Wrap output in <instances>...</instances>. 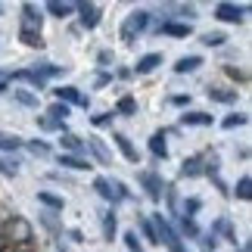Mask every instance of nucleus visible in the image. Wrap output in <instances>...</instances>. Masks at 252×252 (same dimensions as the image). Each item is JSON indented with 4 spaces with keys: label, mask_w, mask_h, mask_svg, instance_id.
Instances as JSON below:
<instances>
[{
    "label": "nucleus",
    "mask_w": 252,
    "mask_h": 252,
    "mask_svg": "<svg viewBox=\"0 0 252 252\" xmlns=\"http://www.w3.org/2000/svg\"><path fill=\"white\" fill-rule=\"evenodd\" d=\"M150 153H153L156 159H165V156H168V147H165V134H162V131H156V134L150 137Z\"/></svg>",
    "instance_id": "ddd939ff"
},
{
    "label": "nucleus",
    "mask_w": 252,
    "mask_h": 252,
    "mask_svg": "<svg viewBox=\"0 0 252 252\" xmlns=\"http://www.w3.org/2000/svg\"><path fill=\"white\" fill-rule=\"evenodd\" d=\"M153 227H156V237H159V243H165L171 252H184V243H181V237L174 234V227L168 224L162 215H156L153 218Z\"/></svg>",
    "instance_id": "f257e3e1"
},
{
    "label": "nucleus",
    "mask_w": 252,
    "mask_h": 252,
    "mask_svg": "<svg viewBox=\"0 0 252 252\" xmlns=\"http://www.w3.org/2000/svg\"><path fill=\"white\" fill-rule=\"evenodd\" d=\"M13 96L22 106H37V94H32V91H13Z\"/></svg>",
    "instance_id": "bb28decb"
},
{
    "label": "nucleus",
    "mask_w": 252,
    "mask_h": 252,
    "mask_svg": "<svg viewBox=\"0 0 252 252\" xmlns=\"http://www.w3.org/2000/svg\"><path fill=\"white\" fill-rule=\"evenodd\" d=\"M6 84H9V75L0 72V91H6Z\"/></svg>",
    "instance_id": "a19ab883"
},
{
    "label": "nucleus",
    "mask_w": 252,
    "mask_h": 252,
    "mask_svg": "<svg viewBox=\"0 0 252 252\" xmlns=\"http://www.w3.org/2000/svg\"><path fill=\"white\" fill-rule=\"evenodd\" d=\"M9 240L13 243H28L32 240V224L25 218H13L9 221Z\"/></svg>",
    "instance_id": "7ed1b4c3"
},
{
    "label": "nucleus",
    "mask_w": 252,
    "mask_h": 252,
    "mask_svg": "<svg viewBox=\"0 0 252 252\" xmlns=\"http://www.w3.org/2000/svg\"><path fill=\"white\" fill-rule=\"evenodd\" d=\"M50 115H53L56 122H65V119H69V103H63V100L53 103V106H50Z\"/></svg>",
    "instance_id": "a878e982"
},
{
    "label": "nucleus",
    "mask_w": 252,
    "mask_h": 252,
    "mask_svg": "<svg viewBox=\"0 0 252 252\" xmlns=\"http://www.w3.org/2000/svg\"><path fill=\"white\" fill-rule=\"evenodd\" d=\"M202 202L199 199H187V206H184V215H193V212H199Z\"/></svg>",
    "instance_id": "4c0bfd02"
},
{
    "label": "nucleus",
    "mask_w": 252,
    "mask_h": 252,
    "mask_svg": "<svg viewBox=\"0 0 252 252\" xmlns=\"http://www.w3.org/2000/svg\"><path fill=\"white\" fill-rule=\"evenodd\" d=\"M56 96H60L63 103H78V106H84V109H87V103H91L87 96L78 94V87H56Z\"/></svg>",
    "instance_id": "9d476101"
},
{
    "label": "nucleus",
    "mask_w": 252,
    "mask_h": 252,
    "mask_svg": "<svg viewBox=\"0 0 252 252\" xmlns=\"http://www.w3.org/2000/svg\"><path fill=\"white\" fill-rule=\"evenodd\" d=\"M184 234H187V237H196V234H199V227L193 224V221H190L187 215H184Z\"/></svg>",
    "instance_id": "f704fd0d"
},
{
    "label": "nucleus",
    "mask_w": 252,
    "mask_h": 252,
    "mask_svg": "<svg viewBox=\"0 0 252 252\" xmlns=\"http://www.w3.org/2000/svg\"><path fill=\"white\" fill-rule=\"evenodd\" d=\"M56 162H60L63 168H72V171H87V168H91V162L81 159L78 153H60V159H56Z\"/></svg>",
    "instance_id": "423d86ee"
},
{
    "label": "nucleus",
    "mask_w": 252,
    "mask_h": 252,
    "mask_svg": "<svg viewBox=\"0 0 252 252\" xmlns=\"http://www.w3.org/2000/svg\"><path fill=\"white\" fill-rule=\"evenodd\" d=\"M94 190L100 193L103 199H112V184L106 181V178H96V181H94Z\"/></svg>",
    "instance_id": "cd10ccee"
},
{
    "label": "nucleus",
    "mask_w": 252,
    "mask_h": 252,
    "mask_svg": "<svg viewBox=\"0 0 252 252\" xmlns=\"http://www.w3.org/2000/svg\"><path fill=\"white\" fill-rule=\"evenodd\" d=\"M37 199L44 202V206H50V209H63L65 202H63V196H56V193H47V190H41L37 193Z\"/></svg>",
    "instance_id": "5701e85b"
},
{
    "label": "nucleus",
    "mask_w": 252,
    "mask_h": 252,
    "mask_svg": "<svg viewBox=\"0 0 252 252\" xmlns=\"http://www.w3.org/2000/svg\"><path fill=\"white\" fill-rule=\"evenodd\" d=\"M22 147V137H16V134H6V131H0V150H19Z\"/></svg>",
    "instance_id": "412c9836"
},
{
    "label": "nucleus",
    "mask_w": 252,
    "mask_h": 252,
    "mask_svg": "<svg viewBox=\"0 0 252 252\" xmlns=\"http://www.w3.org/2000/svg\"><path fill=\"white\" fill-rule=\"evenodd\" d=\"M115 109H119L122 115H134V112H137V100H134V96H122Z\"/></svg>",
    "instance_id": "b1692460"
},
{
    "label": "nucleus",
    "mask_w": 252,
    "mask_h": 252,
    "mask_svg": "<svg viewBox=\"0 0 252 252\" xmlns=\"http://www.w3.org/2000/svg\"><path fill=\"white\" fill-rule=\"evenodd\" d=\"M246 122H249V115L237 112V115H230V119H224V128H227V131H230V128H243Z\"/></svg>",
    "instance_id": "7c9ffc66"
},
{
    "label": "nucleus",
    "mask_w": 252,
    "mask_h": 252,
    "mask_svg": "<svg viewBox=\"0 0 252 252\" xmlns=\"http://www.w3.org/2000/svg\"><path fill=\"white\" fill-rule=\"evenodd\" d=\"M156 65H162V53H147V56H140V60H137L134 72H137V75H150Z\"/></svg>",
    "instance_id": "1a4fd4ad"
},
{
    "label": "nucleus",
    "mask_w": 252,
    "mask_h": 252,
    "mask_svg": "<svg viewBox=\"0 0 252 252\" xmlns=\"http://www.w3.org/2000/svg\"><path fill=\"white\" fill-rule=\"evenodd\" d=\"M181 122L184 125H193V128H209V125H212V115L209 112H184Z\"/></svg>",
    "instance_id": "f8f14e48"
},
{
    "label": "nucleus",
    "mask_w": 252,
    "mask_h": 252,
    "mask_svg": "<svg viewBox=\"0 0 252 252\" xmlns=\"http://www.w3.org/2000/svg\"><path fill=\"white\" fill-rule=\"evenodd\" d=\"M28 150H32L34 156H50V147H47V143H41V140H32V143H28Z\"/></svg>",
    "instance_id": "473e14b6"
},
{
    "label": "nucleus",
    "mask_w": 252,
    "mask_h": 252,
    "mask_svg": "<svg viewBox=\"0 0 252 252\" xmlns=\"http://www.w3.org/2000/svg\"><path fill=\"white\" fill-rule=\"evenodd\" d=\"M159 32L168 34V37H187L190 34V25H184V22H162Z\"/></svg>",
    "instance_id": "2eb2a0df"
},
{
    "label": "nucleus",
    "mask_w": 252,
    "mask_h": 252,
    "mask_svg": "<svg viewBox=\"0 0 252 252\" xmlns=\"http://www.w3.org/2000/svg\"><path fill=\"white\" fill-rule=\"evenodd\" d=\"M227 75H230V78H240V81H246V72L234 69V65H227Z\"/></svg>",
    "instance_id": "58836bf2"
},
{
    "label": "nucleus",
    "mask_w": 252,
    "mask_h": 252,
    "mask_svg": "<svg viewBox=\"0 0 252 252\" xmlns=\"http://www.w3.org/2000/svg\"><path fill=\"white\" fill-rule=\"evenodd\" d=\"M0 171H3V174H16V165L9 168V165H3V162H0Z\"/></svg>",
    "instance_id": "79ce46f5"
},
{
    "label": "nucleus",
    "mask_w": 252,
    "mask_h": 252,
    "mask_svg": "<svg viewBox=\"0 0 252 252\" xmlns=\"http://www.w3.org/2000/svg\"><path fill=\"white\" fill-rule=\"evenodd\" d=\"M84 147L91 150V153H94L96 159H100V165H109V162H112V156H109V150H106V143H103L100 137H87V143H84Z\"/></svg>",
    "instance_id": "0eeeda50"
},
{
    "label": "nucleus",
    "mask_w": 252,
    "mask_h": 252,
    "mask_svg": "<svg viewBox=\"0 0 252 252\" xmlns=\"http://www.w3.org/2000/svg\"><path fill=\"white\" fill-rule=\"evenodd\" d=\"M131 252H140V249H131Z\"/></svg>",
    "instance_id": "a18cd8bd"
},
{
    "label": "nucleus",
    "mask_w": 252,
    "mask_h": 252,
    "mask_svg": "<svg viewBox=\"0 0 252 252\" xmlns=\"http://www.w3.org/2000/svg\"><path fill=\"white\" fill-rule=\"evenodd\" d=\"M202 44H209V47H218V44H224V34H206V37H202Z\"/></svg>",
    "instance_id": "72a5a7b5"
},
{
    "label": "nucleus",
    "mask_w": 252,
    "mask_h": 252,
    "mask_svg": "<svg viewBox=\"0 0 252 252\" xmlns=\"http://www.w3.org/2000/svg\"><path fill=\"white\" fill-rule=\"evenodd\" d=\"M63 69H60V65H50V63H47V65H41V69H34V75H37V78H53V75H60Z\"/></svg>",
    "instance_id": "2f4dec72"
},
{
    "label": "nucleus",
    "mask_w": 252,
    "mask_h": 252,
    "mask_svg": "<svg viewBox=\"0 0 252 252\" xmlns=\"http://www.w3.org/2000/svg\"><path fill=\"white\" fill-rule=\"evenodd\" d=\"M63 147L69 150V153H78V156H81V150H84V140H78L75 134H65V137H63Z\"/></svg>",
    "instance_id": "393cba45"
},
{
    "label": "nucleus",
    "mask_w": 252,
    "mask_h": 252,
    "mask_svg": "<svg viewBox=\"0 0 252 252\" xmlns=\"http://www.w3.org/2000/svg\"><path fill=\"white\" fill-rule=\"evenodd\" d=\"M147 22H150V13H143V9L131 13L128 19H125V25H122V41H125V44H131L134 37H137L143 28H147Z\"/></svg>",
    "instance_id": "f03ea898"
},
{
    "label": "nucleus",
    "mask_w": 252,
    "mask_h": 252,
    "mask_svg": "<svg viewBox=\"0 0 252 252\" xmlns=\"http://www.w3.org/2000/svg\"><path fill=\"white\" fill-rule=\"evenodd\" d=\"M112 140H115V147L122 150V156H125V159H128V162H137V150H134V143L125 137V134H115Z\"/></svg>",
    "instance_id": "4468645a"
},
{
    "label": "nucleus",
    "mask_w": 252,
    "mask_h": 252,
    "mask_svg": "<svg viewBox=\"0 0 252 252\" xmlns=\"http://www.w3.org/2000/svg\"><path fill=\"white\" fill-rule=\"evenodd\" d=\"M115 227H119V221H115V215H112V212H106V215H103V237L109 240V243L115 240Z\"/></svg>",
    "instance_id": "6ab92c4d"
},
{
    "label": "nucleus",
    "mask_w": 252,
    "mask_h": 252,
    "mask_svg": "<svg viewBox=\"0 0 252 252\" xmlns=\"http://www.w3.org/2000/svg\"><path fill=\"white\" fill-rule=\"evenodd\" d=\"M199 65H202L199 56H184V60L174 63V72H178V75H187V72H196Z\"/></svg>",
    "instance_id": "f3484780"
},
{
    "label": "nucleus",
    "mask_w": 252,
    "mask_h": 252,
    "mask_svg": "<svg viewBox=\"0 0 252 252\" xmlns=\"http://www.w3.org/2000/svg\"><path fill=\"white\" fill-rule=\"evenodd\" d=\"M243 16H246V9L237 3H218L215 9V19H221V22H243Z\"/></svg>",
    "instance_id": "20e7f679"
},
{
    "label": "nucleus",
    "mask_w": 252,
    "mask_h": 252,
    "mask_svg": "<svg viewBox=\"0 0 252 252\" xmlns=\"http://www.w3.org/2000/svg\"><path fill=\"white\" fill-rule=\"evenodd\" d=\"M19 41H22L25 47H37V50L44 47V41H41V32H37V28H22V32H19Z\"/></svg>",
    "instance_id": "dca6fc26"
},
{
    "label": "nucleus",
    "mask_w": 252,
    "mask_h": 252,
    "mask_svg": "<svg viewBox=\"0 0 252 252\" xmlns=\"http://www.w3.org/2000/svg\"><path fill=\"white\" fill-rule=\"evenodd\" d=\"M209 96L215 103H237V91H224V87H212Z\"/></svg>",
    "instance_id": "a211bd4d"
},
{
    "label": "nucleus",
    "mask_w": 252,
    "mask_h": 252,
    "mask_svg": "<svg viewBox=\"0 0 252 252\" xmlns=\"http://www.w3.org/2000/svg\"><path fill=\"white\" fill-rule=\"evenodd\" d=\"M237 196H240V199H252V181H249V178H240V184H237Z\"/></svg>",
    "instance_id": "c85d7f7f"
},
{
    "label": "nucleus",
    "mask_w": 252,
    "mask_h": 252,
    "mask_svg": "<svg viewBox=\"0 0 252 252\" xmlns=\"http://www.w3.org/2000/svg\"><path fill=\"white\" fill-rule=\"evenodd\" d=\"M234 252H237V249H234ZM240 252H246V249H240Z\"/></svg>",
    "instance_id": "c03bdc74"
},
{
    "label": "nucleus",
    "mask_w": 252,
    "mask_h": 252,
    "mask_svg": "<svg viewBox=\"0 0 252 252\" xmlns=\"http://www.w3.org/2000/svg\"><path fill=\"white\" fill-rule=\"evenodd\" d=\"M125 243H128V249H140V243H137V230H128V234H125Z\"/></svg>",
    "instance_id": "e433bc0d"
},
{
    "label": "nucleus",
    "mask_w": 252,
    "mask_h": 252,
    "mask_svg": "<svg viewBox=\"0 0 252 252\" xmlns=\"http://www.w3.org/2000/svg\"><path fill=\"white\" fill-rule=\"evenodd\" d=\"M69 237L75 240V243H84V234H81V230H69Z\"/></svg>",
    "instance_id": "ea45409f"
},
{
    "label": "nucleus",
    "mask_w": 252,
    "mask_h": 252,
    "mask_svg": "<svg viewBox=\"0 0 252 252\" xmlns=\"http://www.w3.org/2000/svg\"><path fill=\"white\" fill-rule=\"evenodd\" d=\"M78 16H81V25L84 28H96V25H100V9H96L94 3H87V0L78 3Z\"/></svg>",
    "instance_id": "39448f33"
},
{
    "label": "nucleus",
    "mask_w": 252,
    "mask_h": 252,
    "mask_svg": "<svg viewBox=\"0 0 252 252\" xmlns=\"http://www.w3.org/2000/svg\"><path fill=\"white\" fill-rule=\"evenodd\" d=\"M112 122V112H100V115H94V125L96 128H103V125H109Z\"/></svg>",
    "instance_id": "c9c22d12"
},
{
    "label": "nucleus",
    "mask_w": 252,
    "mask_h": 252,
    "mask_svg": "<svg viewBox=\"0 0 252 252\" xmlns=\"http://www.w3.org/2000/svg\"><path fill=\"white\" fill-rule=\"evenodd\" d=\"M202 159L199 156H193V159H187V162H184V168H181V174H184V178H196V174H202Z\"/></svg>",
    "instance_id": "aec40b11"
},
{
    "label": "nucleus",
    "mask_w": 252,
    "mask_h": 252,
    "mask_svg": "<svg viewBox=\"0 0 252 252\" xmlns=\"http://www.w3.org/2000/svg\"><path fill=\"white\" fill-rule=\"evenodd\" d=\"M22 28H37V32H41V13H37L34 3L22 6Z\"/></svg>",
    "instance_id": "9b49d317"
},
{
    "label": "nucleus",
    "mask_w": 252,
    "mask_h": 252,
    "mask_svg": "<svg viewBox=\"0 0 252 252\" xmlns=\"http://www.w3.org/2000/svg\"><path fill=\"white\" fill-rule=\"evenodd\" d=\"M140 230H143V237H147L150 243H159V237H156V227H153V221L140 218Z\"/></svg>",
    "instance_id": "c756f323"
},
{
    "label": "nucleus",
    "mask_w": 252,
    "mask_h": 252,
    "mask_svg": "<svg viewBox=\"0 0 252 252\" xmlns=\"http://www.w3.org/2000/svg\"><path fill=\"white\" fill-rule=\"evenodd\" d=\"M6 246H9V240H6L3 234H0V252H6Z\"/></svg>",
    "instance_id": "37998d69"
},
{
    "label": "nucleus",
    "mask_w": 252,
    "mask_h": 252,
    "mask_svg": "<svg viewBox=\"0 0 252 252\" xmlns=\"http://www.w3.org/2000/svg\"><path fill=\"white\" fill-rule=\"evenodd\" d=\"M47 9H50V13H53V16H60V19L72 13V6H69V3H65V0H47Z\"/></svg>",
    "instance_id": "4be33fe9"
},
{
    "label": "nucleus",
    "mask_w": 252,
    "mask_h": 252,
    "mask_svg": "<svg viewBox=\"0 0 252 252\" xmlns=\"http://www.w3.org/2000/svg\"><path fill=\"white\" fill-rule=\"evenodd\" d=\"M140 184L147 187L150 199H162V181H159V178H156L153 171H143V174H140Z\"/></svg>",
    "instance_id": "6e6552de"
}]
</instances>
